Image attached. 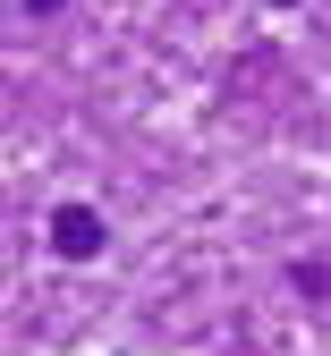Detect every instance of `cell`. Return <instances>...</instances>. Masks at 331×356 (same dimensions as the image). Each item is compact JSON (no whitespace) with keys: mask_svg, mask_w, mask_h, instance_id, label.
I'll use <instances>...</instances> for the list:
<instances>
[{"mask_svg":"<svg viewBox=\"0 0 331 356\" xmlns=\"http://www.w3.org/2000/svg\"><path fill=\"white\" fill-rule=\"evenodd\" d=\"M52 246H60L68 263H93V254L111 246V229H102V212H93V204H60V212H52Z\"/></svg>","mask_w":331,"mask_h":356,"instance_id":"1","label":"cell"},{"mask_svg":"<svg viewBox=\"0 0 331 356\" xmlns=\"http://www.w3.org/2000/svg\"><path fill=\"white\" fill-rule=\"evenodd\" d=\"M289 280H298V297H331V272H323V263H298Z\"/></svg>","mask_w":331,"mask_h":356,"instance_id":"2","label":"cell"},{"mask_svg":"<svg viewBox=\"0 0 331 356\" xmlns=\"http://www.w3.org/2000/svg\"><path fill=\"white\" fill-rule=\"evenodd\" d=\"M52 9H68V0H26V17H52Z\"/></svg>","mask_w":331,"mask_h":356,"instance_id":"3","label":"cell"},{"mask_svg":"<svg viewBox=\"0 0 331 356\" xmlns=\"http://www.w3.org/2000/svg\"><path fill=\"white\" fill-rule=\"evenodd\" d=\"M272 9H298V0H272Z\"/></svg>","mask_w":331,"mask_h":356,"instance_id":"4","label":"cell"}]
</instances>
